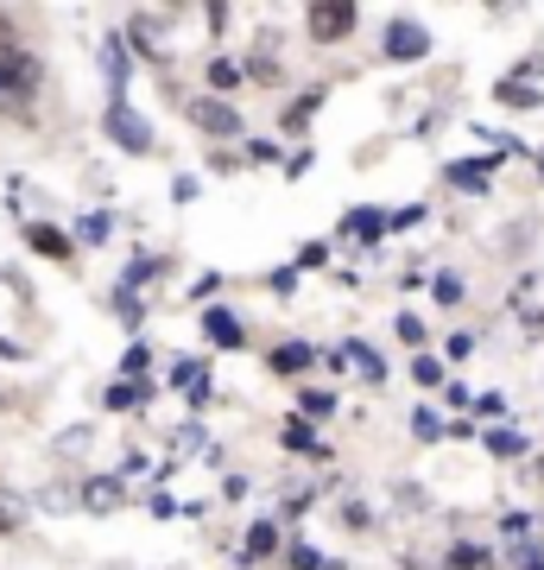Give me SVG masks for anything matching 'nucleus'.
Listing matches in <instances>:
<instances>
[{
    "label": "nucleus",
    "mask_w": 544,
    "mask_h": 570,
    "mask_svg": "<svg viewBox=\"0 0 544 570\" xmlns=\"http://www.w3.org/2000/svg\"><path fill=\"white\" fill-rule=\"evenodd\" d=\"M82 501H89V508H115V501H121V482H89V489H82Z\"/></svg>",
    "instance_id": "6"
},
{
    "label": "nucleus",
    "mask_w": 544,
    "mask_h": 570,
    "mask_svg": "<svg viewBox=\"0 0 544 570\" xmlns=\"http://www.w3.org/2000/svg\"><path fill=\"white\" fill-rule=\"evenodd\" d=\"M190 121H197L202 134H241V121H235L228 102H190Z\"/></svg>",
    "instance_id": "5"
},
{
    "label": "nucleus",
    "mask_w": 544,
    "mask_h": 570,
    "mask_svg": "<svg viewBox=\"0 0 544 570\" xmlns=\"http://www.w3.org/2000/svg\"><path fill=\"white\" fill-rule=\"evenodd\" d=\"M355 32V7H310V39L317 45H336Z\"/></svg>",
    "instance_id": "2"
},
{
    "label": "nucleus",
    "mask_w": 544,
    "mask_h": 570,
    "mask_svg": "<svg viewBox=\"0 0 544 570\" xmlns=\"http://www.w3.org/2000/svg\"><path fill=\"white\" fill-rule=\"evenodd\" d=\"M209 82H216V89H235V82H241V70H235V63H222V58H216V63H209Z\"/></svg>",
    "instance_id": "11"
},
{
    "label": "nucleus",
    "mask_w": 544,
    "mask_h": 570,
    "mask_svg": "<svg viewBox=\"0 0 544 570\" xmlns=\"http://www.w3.org/2000/svg\"><path fill=\"white\" fill-rule=\"evenodd\" d=\"M20 520H26V508H13V494H0V527L13 532V527H20Z\"/></svg>",
    "instance_id": "13"
},
{
    "label": "nucleus",
    "mask_w": 544,
    "mask_h": 570,
    "mask_svg": "<svg viewBox=\"0 0 544 570\" xmlns=\"http://www.w3.org/2000/svg\"><path fill=\"white\" fill-rule=\"evenodd\" d=\"M32 247H39V254H51V261H63V254H70V242H63L58 228H32Z\"/></svg>",
    "instance_id": "7"
},
{
    "label": "nucleus",
    "mask_w": 544,
    "mask_h": 570,
    "mask_svg": "<svg viewBox=\"0 0 544 570\" xmlns=\"http://www.w3.org/2000/svg\"><path fill=\"white\" fill-rule=\"evenodd\" d=\"M285 444H298L304 456H323V450H317V438H310V431H304V425H285Z\"/></svg>",
    "instance_id": "12"
},
{
    "label": "nucleus",
    "mask_w": 544,
    "mask_h": 570,
    "mask_svg": "<svg viewBox=\"0 0 544 570\" xmlns=\"http://www.w3.org/2000/svg\"><path fill=\"white\" fill-rule=\"evenodd\" d=\"M273 546H279V532H273V527H254V532H247V558H273Z\"/></svg>",
    "instance_id": "8"
},
{
    "label": "nucleus",
    "mask_w": 544,
    "mask_h": 570,
    "mask_svg": "<svg viewBox=\"0 0 544 570\" xmlns=\"http://www.w3.org/2000/svg\"><path fill=\"white\" fill-rule=\"evenodd\" d=\"M456 564H463V570H482V564H487V551H475V546H463V551H456Z\"/></svg>",
    "instance_id": "14"
},
{
    "label": "nucleus",
    "mask_w": 544,
    "mask_h": 570,
    "mask_svg": "<svg viewBox=\"0 0 544 570\" xmlns=\"http://www.w3.org/2000/svg\"><path fill=\"white\" fill-rule=\"evenodd\" d=\"M32 89H39V63H32L20 45L0 32V115L32 121Z\"/></svg>",
    "instance_id": "1"
},
{
    "label": "nucleus",
    "mask_w": 544,
    "mask_h": 570,
    "mask_svg": "<svg viewBox=\"0 0 544 570\" xmlns=\"http://www.w3.org/2000/svg\"><path fill=\"white\" fill-rule=\"evenodd\" d=\"M273 367H279V374H298V367H310V348H279V355H273Z\"/></svg>",
    "instance_id": "9"
},
{
    "label": "nucleus",
    "mask_w": 544,
    "mask_h": 570,
    "mask_svg": "<svg viewBox=\"0 0 544 570\" xmlns=\"http://www.w3.org/2000/svg\"><path fill=\"white\" fill-rule=\"evenodd\" d=\"M108 134H115V140H127V153H146V146H152V134H146V121L140 115H133V108H108Z\"/></svg>",
    "instance_id": "3"
},
{
    "label": "nucleus",
    "mask_w": 544,
    "mask_h": 570,
    "mask_svg": "<svg viewBox=\"0 0 544 570\" xmlns=\"http://www.w3.org/2000/svg\"><path fill=\"white\" fill-rule=\"evenodd\" d=\"M209 336H216V343H241V324L222 317V311H209Z\"/></svg>",
    "instance_id": "10"
},
{
    "label": "nucleus",
    "mask_w": 544,
    "mask_h": 570,
    "mask_svg": "<svg viewBox=\"0 0 544 570\" xmlns=\"http://www.w3.org/2000/svg\"><path fill=\"white\" fill-rule=\"evenodd\" d=\"M424 51H431V39H424V32H418V26H412V20H399V26H393V32H386V58L412 63V58H424Z\"/></svg>",
    "instance_id": "4"
}]
</instances>
